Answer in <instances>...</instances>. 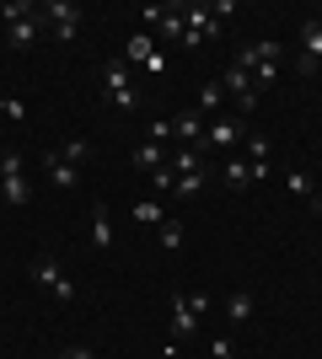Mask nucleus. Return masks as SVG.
I'll return each mask as SVG.
<instances>
[{"instance_id":"1","label":"nucleus","mask_w":322,"mask_h":359,"mask_svg":"<svg viewBox=\"0 0 322 359\" xmlns=\"http://www.w3.org/2000/svg\"><path fill=\"white\" fill-rule=\"evenodd\" d=\"M22 166H27V156H22V150H0V198H6L11 210L32 204V182L22 177Z\"/></svg>"},{"instance_id":"2","label":"nucleus","mask_w":322,"mask_h":359,"mask_svg":"<svg viewBox=\"0 0 322 359\" xmlns=\"http://www.w3.org/2000/svg\"><path fill=\"white\" fill-rule=\"evenodd\" d=\"M102 91H107V102L119 107V113H135V107H140L135 81H129V65H123V60H107L102 65Z\"/></svg>"},{"instance_id":"3","label":"nucleus","mask_w":322,"mask_h":359,"mask_svg":"<svg viewBox=\"0 0 322 359\" xmlns=\"http://www.w3.org/2000/svg\"><path fill=\"white\" fill-rule=\"evenodd\" d=\"M32 285H43L54 300H76V279L60 269V257H48V252L32 257Z\"/></svg>"},{"instance_id":"4","label":"nucleus","mask_w":322,"mask_h":359,"mask_svg":"<svg viewBox=\"0 0 322 359\" xmlns=\"http://www.w3.org/2000/svg\"><path fill=\"white\" fill-rule=\"evenodd\" d=\"M38 16H43V27H54L60 43H70V38L81 32V11L70 6V0H48V6H38Z\"/></svg>"},{"instance_id":"5","label":"nucleus","mask_w":322,"mask_h":359,"mask_svg":"<svg viewBox=\"0 0 322 359\" xmlns=\"http://www.w3.org/2000/svg\"><path fill=\"white\" fill-rule=\"evenodd\" d=\"M295 70H322V16L301 22V54H295Z\"/></svg>"},{"instance_id":"6","label":"nucleus","mask_w":322,"mask_h":359,"mask_svg":"<svg viewBox=\"0 0 322 359\" xmlns=\"http://www.w3.org/2000/svg\"><path fill=\"white\" fill-rule=\"evenodd\" d=\"M38 27H43V16H38V6H27L22 16L6 22V43H11V48H27L32 38H38Z\"/></svg>"},{"instance_id":"7","label":"nucleus","mask_w":322,"mask_h":359,"mask_svg":"<svg viewBox=\"0 0 322 359\" xmlns=\"http://www.w3.org/2000/svg\"><path fill=\"white\" fill-rule=\"evenodd\" d=\"M172 140H177V145H188V150L204 145V113H199V107H188V113H177V118H172Z\"/></svg>"},{"instance_id":"8","label":"nucleus","mask_w":322,"mask_h":359,"mask_svg":"<svg viewBox=\"0 0 322 359\" xmlns=\"http://www.w3.org/2000/svg\"><path fill=\"white\" fill-rule=\"evenodd\" d=\"M194 332H199V316H194L188 295H172V344H188Z\"/></svg>"},{"instance_id":"9","label":"nucleus","mask_w":322,"mask_h":359,"mask_svg":"<svg viewBox=\"0 0 322 359\" xmlns=\"http://www.w3.org/2000/svg\"><path fill=\"white\" fill-rule=\"evenodd\" d=\"M263 177H269V161H226V182L236 194H242L247 182H263Z\"/></svg>"},{"instance_id":"10","label":"nucleus","mask_w":322,"mask_h":359,"mask_svg":"<svg viewBox=\"0 0 322 359\" xmlns=\"http://www.w3.org/2000/svg\"><path fill=\"white\" fill-rule=\"evenodd\" d=\"M285 48L274 43V38H263V43H247V48H236V65H247V70H258V65H274Z\"/></svg>"},{"instance_id":"11","label":"nucleus","mask_w":322,"mask_h":359,"mask_svg":"<svg viewBox=\"0 0 322 359\" xmlns=\"http://www.w3.org/2000/svg\"><path fill=\"white\" fill-rule=\"evenodd\" d=\"M183 27L194 32V38H215V32H220V22H215L210 6H183Z\"/></svg>"},{"instance_id":"12","label":"nucleus","mask_w":322,"mask_h":359,"mask_svg":"<svg viewBox=\"0 0 322 359\" xmlns=\"http://www.w3.org/2000/svg\"><path fill=\"white\" fill-rule=\"evenodd\" d=\"M86 241H92L97 252L113 247V215H107V204H92V231H86Z\"/></svg>"},{"instance_id":"13","label":"nucleus","mask_w":322,"mask_h":359,"mask_svg":"<svg viewBox=\"0 0 322 359\" xmlns=\"http://www.w3.org/2000/svg\"><path fill=\"white\" fill-rule=\"evenodd\" d=\"M242 135H247V118H220L204 129V145H236Z\"/></svg>"},{"instance_id":"14","label":"nucleus","mask_w":322,"mask_h":359,"mask_svg":"<svg viewBox=\"0 0 322 359\" xmlns=\"http://www.w3.org/2000/svg\"><path fill=\"white\" fill-rule=\"evenodd\" d=\"M43 172H48V177H54V182H60V188H76V166L65 161V156H60V150H54V145L43 150Z\"/></svg>"},{"instance_id":"15","label":"nucleus","mask_w":322,"mask_h":359,"mask_svg":"<svg viewBox=\"0 0 322 359\" xmlns=\"http://www.w3.org/2000/svg\"><path fill=\"white\" fill-rule=\"evenodd\" d=\"M135 166L140 172H161V166H167V150L156 145V140H145V145H135Z\"/></svg>"},{"instance_id":"16","label":"nucleus","mask_w":322,"mask_h":359,"mask_svg":"<svg viewBox=\"0 0 322 359\" xmlns=\"http://www.w3.org/2000/svg\"><path fill=\"white\" fill-rule=\"evenodd\" d=\"M247 316H253V295H247V290H231V295H226V322H231V327H242Z\"/></svg>"},{"instance_id":"17","label":"nucleus","mask_w":322,"mask_h":359,"mask_svg":"<svg viewBox=\"0 0 322 359\" xmlns=\"http://www.w3.org/2000/svg\"><path fill=\"white\" fill-rule=\"evenodd\" d=\"M156 32H161V38H177V43H183V6H161V22H156Z\"/></svg>"},{"instance_id":"18","label":"nucleus","mask_w":322,"mask_h":359,"mask_svg":"<svg viewBox=\"0 0 322 359\" xmlns=\"http://www.w3.org/2000/svg\"><path fill=\"white\" fill-rule=\"evenodd\" d=\"M156 54V43H151V32H135L129 43H123V65H145Z\"/></svg>"},{"instance_id":"19","label":"nucleus","mask_w":322,"mask_h":359,"mask_svg":"<svg viewBox=\"0 0 322 359\" xmlns=\"http://www.w3.org/2000/svg\"><path fill=\"white\" fill-rule=\"evenodd\" d=\"M54 150H60V156H65V161H70V166H76V172H81V166H86V161H92V145H86V140H65V145H54Z\"/></svg>"},{"instance_id":"20","label":"nucleus","mask_w":322,"mask_h":359,"mask_svg":"<svg viewBox=\"0 0 322 359\" xmlns=\"http://www.w3.org/2000/svg\"><path fill=\"white\" fill-rule=\"evenodd\" d=\"M194 107H199V113H215V107H226V91H220V81H204V86H199V102H194Z\"/></svg>"},{"instance_id":"21","label":"nucleus","mask_w":322,"mask_h":359,"mask_svg":"<svg viewBox=\"0 0 322 359\" xmlns=\"http://www.w3.org/2000/svg\"><path fill=\"white\" fill-rule=\"evenodd\" d=\"M167 166H172V172H177V177H183V172H199V150L177 145V150H172V156H167Z\"/></svg>"},{"instance_id":"22","label":"nucleus","mask_w":322,"mask_h":359,"mask_svg":"<svg viewBox=\"0 0 322 359\" xmlns=\"http://www.w3.org/2000/svg\"><path fill=\"white\" fill-rule=\"evenodd\" d=\"M135 220H140V225H161L167 215H161V204H156V198H140V204H135Z\"/></svg>"},{"instance_id":"23","label":"nucleus","mask_w":322,"mask_h":359,"mask_svg":"<svg viewBox=\"0 0 322 359\" xmlns=\"http://www.w3.org/2000/svg\"><path fill=\"white\" fill-rule=\"evenodd\" d=\"M269 150H274L269 135H247V161H269Z\"/></svg>"},{"instance_id":"24","label":"nucleus","mask_w":322,"mask_h":359,"mask_svg":"<svg viewBox=\"0 0 322 359\" xmlns=\"http://www.w3.org/2000/svg\"><path fill=\"white\" fill-rule=\"evenodd\" d=\"M161 247H167V252L183 247V220H161Z\"/></svg>"},{"instance_id":"25","label":"nucleus","mask_w":322,"mask_h":359,"mask_svg":"<svg viewBox=\"0 0 322 359\" xmlns=\"http://www.w3.org/2000/svg\"><path fill=\"white\" fill-rule=\"evenodd\" d=\"M199 188H204V172H183L172 194H177V198H194V194H199Z\"/></svg>"},{"instance_id":"26","label":"nucleus","mask_w":322,"mask_h":359,"mask_svg":"<svg viewBox=\"0 0 322 359\" xmlns=\"http://www.w3.org/2000/svg\"><path fill=\"white\" fill-rule=\"evenodd\" d=\"M151 188H161V194H172V188H177V172H172V166H161V172H151Z\"/></svg>"},{"instance_id":"27","label":"nucleus","mask_w":322,"mask_h":359,"mask_svg":"<svg viewBox=\"0 0 322 359\" xmlns=\"http://www.w3.org/2000/svg\"><path fill=\"white\" fill-rule=\"evenodd\" d=\"M151 140L156 145H172V118H151Z\"/></svg>"},{"instance_id":"28","label":"nucleus","mask_w":322,"mask_h":359,"mask_svg":"<svg viewBox=\"0 0 322 359\" xmlns=\"http://www.w3.org/2000/svg\"><path fill=\"white\" fill-rule=\"evenodd\" d=\"M290 194L311 198V194H317V188H311V177H307V172H290Z\"/></svg>"},{"instance_id":"29","label":"nucleus","mask_w":322,"mask_h":359,"mask_svg":"<svg viewBox=\"0 0 322 359\" xmlns=\"http://www.w3.org/2000/svg\"><path fill=\"white\" fill-rule=\"evenodd\" d=\"M140 70H145V75H167V60H161V48H156V54L140 65Z\"/></svg>"},{"instance_id":"30","label":"nucleus","mask_w":322,"mask_h":359,"mask_svg":"<svg viewBox=\"0 0 322 359\" xmlns=\"http://www.w3.org/2000/svg\"><path fill=\"white\" fill-rule=\"evenodd\" d=\"M210 359H231V338H215V344H210Z\"/></svg>"},{"instance_id":"31","label":"nucleus","mask_w":322,"mask_h":359,"mask_svg":"<svg viewBox=\"0 0 322 359\" xmlns=\"http://www.w3.org/2000/svg\"><path fill=\"white\" fill-rule=\"evenodd\" d=\"M0 113H6V118H22V102H16V97H0Z\"/></svg>"},{"instance_id":"32","label":"nucleus","mask_w":322,"mask_h":359,"mask_svg":"<svg viewBox=\"0 0 322 359\" xmlns=\"http://www.w3.org/2000/svg\"><path fill=\"white\" fill-rule=\"evenodd\" d=\"M60 359H97V354H86V348H65Z\"/></svg>"},{"instance_id":"33","label":"nucleus","mask_w":322,"mask_h":359,"mask_svg":"<svg viewBox=\"0 0 322 359\" xmlns=\"http://www.w3.org/2000/svg\"><path fill=\"white\" fill-rule=\"evenodd\" d=\"M161 359H177V344H167V348H161Z\"/></svg>"},{"instance_id":"34","label":"nucleus","mask_w":322,"mask_h":359,"mask_svg":"<svg viewBox=\"0 0 322 359\" xmlns=\"http://www.w3.org/2000/svg\"><path fill=\"white\" fill-rule=\"evenodd\" d=\"M317 215H322V204H317Z\"/></svg>"},{"instance_id":"35","label":"nucleus","mask_w":322,"mask_h":359,"mask_svg":"<svg viewBox=\"0 0 322 359\" xmlns=\"http://www.w3.org/2000/svg\"><path fill=\"white\" fill-rule=\"evenodd\" d=\"M317 75H322V70H317Z\"/></svg>"}]
</instances>
